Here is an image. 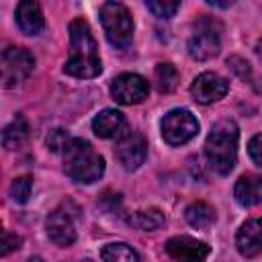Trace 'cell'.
<instances>
[{
	"label": "cell",
	"mask_w": 262,
	"mask_h": 262,
	"mask_svg": "<svg viewBox=\"0 0 262 262\" xmlns=\"http://www.w3.org/2000/svg\"><path fill=\"white\" fill-rule=\"evenodd\" d=\"M125 127V119H123V115L119 113V111H115V108H104V111H100L94 119H92V129H94V133L98 135V137H102V139H111V137H119Z\"/></svg>",
	"instance_id": "16"
},
{
	"label": "cell",
	"mask_w": 262,
	"mask_h": 262,
	"mask_svg": "<svg viewBox=\"0 0 262 262\" xmlns=\"http://www.w3.org/2000/svg\"><path fill=\"white\" fill-rule=\"evenodd\" d=\"M35 68V57L25 47H6L2 51V84L6 88H12L29 78V74Z\"/></svg>",
	"instance_id": "7"
},
{
	"label": "cell",
	"mask_w": 262,
	"mask_h": 262,
	"mask_svg": "<svg viewBox=\"0 0 262 262\" xmlns=\"http://www.w3.org/2000/svg\"><path fill=\"white\" fill-rule=\"evenodd\" d=\"M31 190H33V178L31 176H16L8 188L14 203H27L31 196Z\"/></svg>",
	"instance_id": "22"
},
{
	"label": "cell",
	"mask_w": 262,
	"mask_h": 262,
	"mask_svg": "<svg viewBox=\"0 0 262 262\" xmlns=\"http://www.w3.org/2000/svg\"><path fill=\"white\" fill-rule=\"evenodd\" d=\"M154 82L160 92H172L178 86V70L172 63H158L154 70Z\"/></svg>",
	"instance_id": "21"
},
{
	"label": "cell",
	"mask_w": 262,
	"mask_h": 262,
	"mask_svg": "<svg viewBox=\"0 0 262 262\" xmlns=\"http://www.w3.org/2000/svg\"><path fill=\"white\" fill-rule=\"evenodd\" d=\"M188 53L199 61H207L215 57L221 49V23L209 14H201L188 37Z\"/></svg>",
	"instance_id": "4"
},
{
	"label": "cell",
	"mask_w": 262,
	"mask_h": 262,
	"mask_svg": "<svg viewBox=\"0 0 262 262\" xmlns=\"http://www.w3.org/2000/svg\"><path fill=\"white\" fill-rule=\"evenodd\" d=\"M115 158L125 170H137L147 158V141L137 131H123L115 141Z\"/></svg>",
	"instance_id": "8"
},
{
	"label": "cell",
	"mask_w": 262,
	"mask_h": 262,
	"mask_svg": "<svg viewBox=\"0 0 262 262\" xmlns=\"http://www.w3.org/2000/svg\"><path fill=\"white\" fill-rule=\"evenodd\" d=\"M100 256L104 262H139V254L123 242H115V244H106L100 250Z\"/></svg>",
	"instance_id": "20"
},
{
	"label": "cell",
	"mask_w": 262,
	"mask_h": 262,
	"mask_svg": "<svg viewBox=\"0 0 262 262\" xmlns=\"http://www.w3.org/2000/svg\"><path fill=\"white\" fill-rule=\"evenodd\" d=\"M16 23L25 35H39L45 27L41 6L33 0H23L16 6Z\"/></svg>",
	"instance_id": "15"
},
{
	"label": "cell",
	"mask_w": 262,
	"mask_h": 262,
	"mask_svg": "<svg viewBox=\"0 0 262 262\" xmlns=\"http://www.w3.org/2000/svg\"><path fill=\"white\" fill-rule=\"evenodd\" d=\"M227 66L239 76V78H250V63L246 61V59H242V57H237V55H233V57H229L227 59Z\"/></svg>",
	"instance_id": "26"
},
{
	"label": "cell",
	"mask_w": 262,
	"mask_h": 262,
	"mask_svg": "<svg viewBox=\"0 0 262 262\" xmlns=\"http://www.w3.org/2000/svg\"><path fill=\"white\" fill-rule=\"evenodd\" d=\"M199 133V121L186 108H174L162 119V137L170 145H182Z\"/></svg>",
	"instance_id": "6"
},
{
	"label": "cell",
	"mask_w": 262,
	"mask_h": 262,
	"mask_svg": "<svg viewBox=\"0 0 262 262\" xmlns=\"http://www.w3.org/2000/svg\"><path fill=\"white\" fill-rule=\"evenodd\" d=\"M256 51H258V55H260V57H262V39H260V41H258V45H256Z\"/></svg>",
	"instance_id": "29"
},
{
	"label": "cell",
	"mask_w": 262,
	"mask_h": 262,
	"mask_svg": "<svg viewBox=\"0 0 262 262\" xmlns=\"http://www.w3.org/2000/svg\"><path fill=\"white\" fill-rule=\"evenodd\" d=\"M180 8L178 2H168V0H149L147 2V10L154 12V16L158 18H170L174 16V12Z\"/></svg>",
	"instance_id": "23"
},
{
	"label": "cell",
	"mask_w": 262,
	"mask_h": 262,
	"mask_svg": "<svg viewBox=\"0 0 262 262\" xmlns=\"http://www.w3.org/2000/svg\"><path fill=\"white\" fill-rule=\"evenodd\" d=\"M61 156H63V170H66V174L72 180H76V182L90 184V182L98 180L102 176V172H104L102 156L86 139L72 137V141L66 145Z\"/></svg>",
	"instance_id": "3"
},
{
	"label": "cell",
	"mask_w": 262,
	"mask_h": 262,
	"mask_svg": "<svg viewBox=\"0 0 262 262\" xmlns=\"http://www.w3.org/2000/svg\"><path fill=\"white\" fill-rule=\"evenodd\" d=\"M70 141H72V135H70L66 129H53V131L47 135V147H49L51 151H63Z\"/></svg>",
	"instance_id": "24"
},
{
	"label": "cell",
	"mask_w": 262,
	"mask_h": 262,
	"mask_svg": "<svg viewBox=\"0 0 262 262\" xmlns=\"http://www.w3.org/2000/svg\"><path fill=\"white\" fill-rule=\"evenodd\" d=\"M227 90H229V82L215 72H203L190 84V94L201 104L217 102L227 94Z\"/></svg>",
	"instance_id": "10"
},
{
	"label": "cell",
	"mask_w": 262,
	"mask_h": 262,
	"mask_svg": "<svg viewBox=\"0 0 262 262\" xmlns=\"http://www.w3.org/2000/svg\"><path fill=\"white\" fill-rule=\"evenodd\" d=\"M29 262H41V258H31Z\"/></svg>",
	"instance_id": "30"
},
{
	"label": "cell",
	"mask_w": 262,
	"mask_h": 262,
	"mask_svg": "<svg viewBox=\"0 0 262 262\" xmlns=\"http://www.w3.org/2000/svg\"><path fill=\"white\" fill-rule=\"evenodd\" d=\"M129 225H133V227H137V229H141V231H154V229H158V227H162L164 225V213L160 211V209H139V211H135L129 219Z\"/></svg>",
	"instance_id": "19"
},
{
	"label": "cell",
	"mask_w": 262,
	"mask_h": 262,
	"mask_svg": "<svg viewBox=\"0 0 262 262\" xmlns=\"http://www.w3.org/2000/svg\"><path fill=\"white\" fill-rule=\"evenodd\" d=\"M70 31V57L63 66V72L74 78H96L102 72L98 45L92 37V31L84 18H74L68 27Z\"/></svg>",
	"instance_id": "1"
},
{
	"label": "cell",
	"mask_w": 262,
	"mask_h": 262,
	"mask_svg": "<svg viewBox=\"0 0 262 262\" xmlns=\"http://www.w3.org/2000/svg\"><path fill=\"white\" fill-rule=\"evenodd\" d=\"M20 244H23V239L18 237V235H14V233H8V231H4V235H2V256H8L12 250H18L20 248Z\"/></svg>",
	"instance_id": "27"
},
{
	"label": "cell",
	"mask_w": 262,
	"mask_h": 262,
	"mask_svg": "<svg viewBox=\"0 0 262 262\" xmlns=\"http://www.w3.org/2000/svg\"><path fill=\"white\" fill-rule=\"evenodd\" d=\"M184 217L192 227L205 229L215 221V209L205 201H194L184 209Z\"/></svg>",
	"instance_id": "17"
},
{
	"label": "cell",
	"mask_w": 262,
	"mask_h": 262,
	"mask_svg": "<svg viewBox=\"0 0 262 262\" xmlns=\"http://www.w3.org/2000/svg\"><path fill=\"white\" fill-rule=\"evenodd\" d=\"M237 125L229 119L217 121L205 141V158L211 170L217 174H229L237 160Z\"/></svg>",
	"instance_id": "2"
},
{
	"label": "cell",
	"mask_w": 262,
	"mask_h": 262,
	"mask_svg": "<svg viewBox=\"0 0 262 262\" xmlns=\"http://www.w3.org/2000/svg\"><path fill=\"white\" fill-rule=\"evenodd\" d=\"M233 196L242 207H254L262 203V176L244 174L233 186Z\"/></svg>",
	"instance_id": "14"
},
{
	"label": "cell",
	"mask_w": 262,
	"mask_h": 262,
	"mask_svg": "<svg viewBox=\"0 0 262 262\" xmlns=\"http://www.w3.org/2000/svg\"><path fill=\"white\" fill-rule=\"evenodd\" d=\"M166 252L174 262H207L211 248L188 235H176L166 242Z\"/></svg>",
	"instance_id": "11"
},
{
	"label": "cell",
	"mask_w": 262,
	"mask_h": 262,
	"mask_svg": "<svg viewBox=\"0 0 262 262\" xmlns=\"http://www.w3.org/2000/svg\"><path fill=\"white\" fill-rule=\"evenodd\" d=\"M100 23L111 45L125 49L133 39V18L125 4L104 2L100 6Z\"/></svg>",
	"instance_id": "5"
},
{
	"label": "cell",
	"mask_w": 262,
	"mask_h": 262,
	"mask_svg": "<svg viewBox=\"0 0 262 262\" xmlns=\"http://www.w3.org/2000/svg\"><path fill=\"white\" fill-rule=\"evenodd\" d=\"M237 252L246 258H254L262 252V219H248L235 235Z\"/></svg>",
	"instance_id": "13"
},
{
	"label": "cell",
	"mask_w": 262,
	"mask_h": 262,
	"mask_svg": "<svg viewBox=\"0 0 262 262\" xmlns=\"http://www.w3.org/2000/svg\"><path fill=\"white\" fill-rule=\"evenodd\" d=\"M248 154H250V158L254 160V164L262 166V133H258V135H254V137L250 139V143H248Z\"/></svg>",
	"instance_id": "25"
},
{
	"label": "cell",
	"mask_w": 262,
	"mask_h": 262,
	"mask_svg": "<svg viewBox=\"0 0 262 262\" xmlns=\"http://www.w3.org/2000/svg\"><path fill=\"white\" fill-rule=\"evenodd\" d=\"M207 4H211V6H219V8H227V6H231V2H219V0H207Z\"/></svg>",
	"instance_id": "28"
},
{
	"label": "cell",
	"mask_w": 262,
	"mask_h": 262,
	"mask_svg": "<svg viewBox=\"0 0 262 262\" xmlns=\"http://www.w3.org/2000/svg\"><path fill=\"white\" fill-rule=\"evenodd\" d=\"M149 84L139 74H119L111 84V94L119 104H137L147 98Z\"/></svg>",
	"instance_id": "9"
},
{
	"label": "cell",
	"mask_w": 262,
	"mask_h": 262,
	"mask_svg": "<svg viewBox=\"0 0 262 262\" xmlns=\"http://www.w3.org/2000/svg\"><path fill=\"white\" fill-rule=\"evenodd\" d=\"M45 229H47L49 239L55 246L68 248L76 242V229H74V223L66 211H59V209L51 211L45 219Z\"/></svg>",
	"instance_id": "12"
},
{
	"label": "cell",
	"mask_w": 262,
	"mask_h": 262,
	"mask_svg": "<svg viewBox=\"0 0 262 262\" xmlns=\"http://www.w3.org/2000/svg\"><path fill=\"white\" fill-rule=\"evenodd\" d=\"M29 137V123L25 117H16L12 123H8L2 131V143L6 149H16L20 147Z\"/></svg>",
	"instance_id": "18"
}]
</instances>
